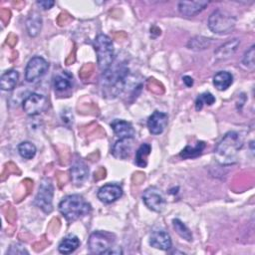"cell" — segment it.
Listing matches in <instances>:
<instances>
[{
    "label": "cell",
    "mask_w": 255,
    "mask_h": 255,
    "mask_svg": "<svg viewBox=\"0 0 255 255\" xmlns=\"http://www.w3.org/2000/svg\"><path fill=\"white\" fill-rule=\"evenodd\" d=\"M243 146V139L237 131H228L215 147V156L218 162L224 165L236 161L237 154Z\"/></svg>",
    "instance_id": "obj_1"
},
{
    "label": "cell",
    "mask_w": 255,
    "mask_h": 255,
    "mask_svg": "<svg viewBox=\"0 0 255 255\" xmlns=\"http://www.w3.org/2000/svg\"><path fill=\"white\" fill-rule=\"evenodd\" d=\"M59 210L68 221H75L90 214L92 207L85 198L79 194L66 196L59 203Z\"/></svg>",
    "instance_id": "obj_2"
},
{
    "label": "cell",
    "mask_w": 255,
    "mask_h": 255,
    "mask_svg": "<svg viewBox=\"0 0 255 255\" xmlns=\"http://www.w3.org/2000/svg\"><path fill=\"white\" fill-rule=\"evenodd\" d=\"M94 48L97 54L98 66L102 71H107L114 61V45L111 38L100 34L94 41Z\"/></svg>",
    "instance_id": "obj_3"
},
{
    "label": "cell",
    "mask_w": 255,
    "mask_h": 255,
    "mask_svg": "<svg viewBox=\"0 0 255 255\" xmlns=\"http://www.w3.org/2000/svg\"><path fill=\"white\" fill-rule=\"evenodd\" d=\"M235 18L226 11L217 9L208 18V27L215 34H227L235 27Z\"/></svg>",
    "instance_id": "obj_4"
},
{
    "label": "cell",
    "mask_w": 255,
    "mask_h": 255,
    "mask_svg": "<svg viewBox=\"0 0 255 255\" xmlns=\"http://www.w3.org/2000/svg\"><path fill=\"white\" fill-rule=\"evenodd\" d=\"M53 193L54 187L50 178H44L39 186L38 193L35 198V204L45 213H50L53 210Z\"/></svg>",
    "instance_id": "obj_5"
},
{
    "label": "cell",
    "mask_w": 255,
    "mask_h": 255,
    "mask_svg": "<svg viewBox=\"0 0 255 255\" xmlns=\"http://www.w3.org/2000/svg\"><path fill=\"white\" fill-rule=\"evenodd\" d=\"M114 240L112 236L106 232L95 231L90 235L88 245L91 253L94 254H107L111 250Z\"/></svg>",
    "instance_id": "obj_6"
},
{
    "label": "cell",
    "mask_w": 255,
    "mask_h": 255,
    "mask_svg": "<svg viewBox=\"0 0 255 255\" xmlns=\"http://www.w3.org/2000/svg\"><path fill=\"white\" fill-rule=\"evenodd\" d=\"M127 75L128 69L125 67H117L112 70L109 68L103 75V86H105V88L112 89L113 91H120V89L124 87Z\"/></svg>",
    "instance_id": "obj_7"
},
{
    "label": "cell",
    "mask_w": 255,
    "mask_h": 255,
    "mask_svg": "<svg viewBox=\"0 0 255 255\" xmlns=\"http://www.w3.org/2000/svg\"><path fill=\"white\" fill-rule=\"evenodd\" d=\"M142 200L145 206L154 212H161L166 205L162 192L154 186L145 189L142 194Z\"/></svg>",
    "instance_id": "obj_8"
},
{
    "label": "cell",
    "mask_w": 255,
    "mask_h": 255,
    "mask_svg": "<svg viewBox=\"0 0 255 255\" xmlns=\"http://www.w3.org/2000/svg\"><path fill=\"white\" fill-rule=\"evenodd\" d=\"M49 64L47 61L40 57L36 56L33 57L27 64L26 69H25V79L29 83L36 82L39 78H41L46 71L48 70Z\"/></svg>",
    "instance_id": "obj_9"
},
{
    "label": "cell",
    "mask_w": 255,
    "mask_h": 255,
    "mask_svg": "<svg viewBox=\"0 0 255 255\" xmlns=\"http://www.w3.org/2000/svg\"><path fill=\"white\" fill-rule=\"evenodd\" d=\"M47 105L48 101L44 95L32 93L23 101V110L27 115L33 117L41 114Z\"/></svg>",
    "instance_id": "obj_10"
},
{
    "label": "cell",
    "mask_w": 255,
    "mask_h": 255,
    "mask_svg": "<svg viewBox=\"0 0 255 255\" xmlns=\"http://www.w3.org/2000/svg\"><path fill=\"white\" fill-rule=\"evenodd\" d=\"M98 198L104 203H112L123 195V189L115 183H108L102 186L98 191Z\"/></svg>",
    "instance_id": "obj_11"
},
{
    "label": "cell",
    "mask_w": 255,
    "mask_h": 255,
    "mask_svg": "<svg viewBox=\"0 0 255 255\" xmlns=\"http://www.w3.org/2000/svg\"><path fill=\"white\" fill-rule=\"evenodd\" d=\"M167 114L159 111H155L147 120V128L152 134L161 133L167 125Z\"/></svg>",
    "instance_id": "obj_12"
},
{
    "label": "cell",
    "mask_w": 255,
    "mask_h": 255,
    "mask_svg": "<svg viewBox=\"0 0 255 255\" xmlns=\"http://www.w3.org/2000/svg\"><path fill=\"white\" fill-rule=\"evenodd\" d=\"M133 146V137L120 138L113 145L112 154L119 159H127L129 157Z\"/></svg>",
    "instance_id": "obj_13"
},
{
    "label": "cell",
    "mask_w": 255,
    "mask_h": 255,
    "mask_svg": "<svg viewBox=\"0 0 255 255\" xmlns=\"http://www.w3.org/2000/svg\"><path fill=\"white\" fill-rule=\"evenodd\" d=\"M149 245L160 250H168L171 247L169 234L163 229L153 230L149 236Z\"/></svg>",
    "instance_id": "obj_14"
},
{
    "label": "cell",
    "mask_w": 255,
    "mask_h": 255,
    "mask_svg": "<svg viewBox=\"0 0 255 255\" xmlns=\"http://www.w3.org/2000/svg\"><path fill=\"white\" fill-rule=\"evenodd\" d=\"M207 5V1H181L178 3V10L182 15L191 17L201 12Z\"/></svg>",
    "instance_id": "obj_15"
},
{
    "label": "cell",
    "mask_w": 255,
    "mask_h": 255,
    "mask_svg": "<svg viewBox=\"0 0 255 255\" xmlns=\"http://www.w3.org/2000/svg\"><path fill=\"white\" fill-rule=\"evenodd\" d=\"M71 180L75 185H82L89 176V168L83 161L75 162L70 169Z\"/></svg>",
    "instance_id": "obj_16"
},
{
    "label": "cell",
    "mask_w": 255,
    "mask_h": 255,
    "mask_svg": "<svg viewBox=\"0 0 255 255\" xmlns=\"http://www.w3.org/2000/svg\"><path fill=\"white\" fill-rule=\"evenodd\" d=\"M111 127L117 136L120 138L133 137L135 130L130 123L124 120H114Z\"/></svg>",
    "instance_id": "obj_17"
},
{
    "label": "cell",
    "mask_w": 255,
    "mask_h": 255,
    "mask_svg": "<svg viewBox=\"0 0 255 255\" xmlns=\"http://www.w3.org/2000/svg\"><path fill=\"white\" fill-rule=\"evenodd\" d=\"M19 80V73L16 70H9L2 74L0 78V87L3 91H12Z\"/></svg>",
    "instance_id": "obj_18"
},
{
    "label": "cell",
    "mask_w": 255,
    "mask_h": 255,
    "mask_svg": "<svg viewBox=\"0 0 255 255\" xmlns=\"http://www.w3.org/2000/svg\"><path fill=\"white\" fill-rule=\"evenodd\" d=\"M233 83V76L227 71H220L213 77V85L218 91L227 90Z\"/></svg>",
    "instance_id": "obj_19"
},
{
    "label": "cell",
    "mask_w": 255,
    "mask_h": 255,
    "mask_svg": "<svg viewBox=\"0 0 255 255\" xmlns=\"http://www.w3.org/2000/svg\"><path fill=\"white\" fill-rule=\"evenodd\" d=\"M80 246V240L75 235L65 237L59 244L58 250L62 254H71Z\"/></svg>",
    "instance_id": "obj_20"
},
{
    "label": "cell",
    "mask_w": 255,
    "mask_h": 255,
    "mask_svg": "<svg viewBox=\"0 0 255 255\" xmlns=\"http://www.w3.org/2000/svg\"><path fill=\"white\" fill-rule=\"evenodd\" d=\"M28 34L31 37H35L39 34L42 27V18L37 12H32L26 22Z\"/></svg>",
    "instance_id": "obj_21"
},
{
    "label": "cell",
    "mask_w": 255,
    "mask_h": 255,
    "mask_svg": "<svg viewBox=\"0 0 255 255\" xmlns=\"http://www.w3.org/2000/svg\"><path fill=\"white\" fill-rule=\"evenodd\" d=\"M205 148V142L204 141H197L195 145L190 146V145H186L179 153V155L182 158H194L199 156L203 149Z\"/></svg>",
    "instance_id": "obj_22"
},
{
    "label": "cell",
    "mask_w": 255,
    "mask_h": 255,
    "mask_svg": "<svg viewBox=\"0 0 255 255\" xmlns=\"http://www.w3.org/2000/svg\"><path fill=\"white\" fill-rule=\"evenodd\" d=\"M151 147L148 143H142L135 152L134 162L139 167H145L147 164V156L149 155Z\"/></svg>",
    "instance_id": "obj_23"
},
{
    "label": "cell",
    "mask_w": 255,
    "mask_h": 255,
    "mask_svg": "<svg viewBox=\"0 0 255 255\" xmlns=\"http://www.w3.org/2000/svg\"><path fill=\"white\" fill-rule=\"evenodd\" d=\"M239 46L238 39H233L227 43H225L223 46L219 47V49L216 51V54L218 57H230Z\"/></svg>",
    "instance_id": "obj_24"
},
{
    "label": "cell",
    "mask_w": 255,
    "mask_h": 255,
    "mask_svg": "<svg viewBox=\"0 0 255 255\" xmlns=\"http://www.w3.org/2000/svg\"><path fill=\"white\" fill-rule=\"evenodd\" d=\"M18 151L20 155L25 159H32L36 154V146L30 141H22L18 145Z\"/></svg>",
    "instance_id": "obj_25"
},
{
    "label": "cell",
    "mask_w": 255,
    "mask_h": 255,
    "mask_svg": "<svg viewBox=\"0 0 255 255\" xmlns=\"http://www.w3.org/2000/svg\"><path fill=\"white\" fill-rule=\"evenodd\" d=\"M172 224H173V227L176 231V233L183 239L187 240V241H191L192 240V234L190 232V230L187 228V226L182 222L180 221L179 219H173L172 220Z\"/></svg>",
    "instance_id": "obj_26"
},
{
    "label": "cell",
    "mask_w": 255,
    "mask_h": 255,
    "mask_svg": "<svg viewBox=\"0 0 255 255\" xmlns=\"http://www.w3.org/2000/svg\"><path fill=\"white\" fill-rule=\"evenodd\" d=\"M54 87L57 91H66L71 88V80L66 73L58 75L54 79Z\"/></svg>",
    "instance_id": "obj_27"
},
{
    "label": "cell",
    "mask_w": 255,
    "mask_h": 255,
    "mask_svg": "<svg viewBox=\"0 0 255 255\" xmlns=\"http://www.w3.org/2000/svg\"><path fill=\"white\" fill-rule=\"evenodd\" d=\"M215 102V98L212 94L210 93H203L198 95L195 101V109L196 111H200L203 107V105H208L211 106Z\"/></svg>",
    "instance_id": "obj_28"
},
{
    "label": "cell",
    "mask_w": 255,
    "mask_h": 255,
    "mask_svg": "<svg viewBox=\"0 0 255 255\" xmlns=\"http://www.w3.org/2000/svg\"><path fill=\"white\" fill-rule=\"evenodd\" d=\"M209 45L210 39L204 37H195L193 39H190V41L188 42V47L192 50H203L206 49Z\"/></svg>",
    "instance_id": "obj_29"
},
{
    "label": "cell",
    "mask_w": 255,
    "mask_h": 255,
    "mask_svg": "<svg viewBox=\"0 0 255 255\" xmlns=\"http://www.w3.org/2000/svg\"><path fill=\"white\" fill-rule=\"evenodd\" d=\"M242 63L243 65L249 69V70H253L254 69V45H252L244 54V57H243V60H242Z\"/></svg>",
    "instance_id": "obj_30"
},
{
    "label": "cell",
    "mask_w": 255,
    "mask_h": 255,
    "mask_svg": "<svg viewBox=\"0 0 255 255\" xmlns=\"http://www.w3.org/2000/svg\"><path fill=\"white\" fill-rule=\"evenodd\" d=\"M7 254H29V252L20 244H15L10 247V249L7 251Z\"/></svg>",
    "instance_id": "obj_31"
},
{
    "label": "cell",
    "mask_w": 255,
    "mask_h": 255,
    "mask_svg": "<svg viewBox=\"0 0 255 255\" xmlns=\"http://www.w3.org/2000/svg\"><path fill=\"white\" fill-rule=\"evenodd\" d=\"M55 4L54 1H50V0H45V1H37V5L40 6L42 9L47 10L52 8V6Z\"/></svg>",
    "instance_id": "obj_32"
},
{
    "label": "cell",
    "mask_w": 255,
    "mask_h": 255,
    "mask_svg": "<svg viewBox=\"0 0 255 255\" xmlns=\"http://www.w3.org/2000/svg\"><path fill=\"white\" fill-rule=\"evenodd\" d=\"M182 80H183V83H184L187 87H191V86L193 85V80H192V78L189 77V76H184V77L182 78Z\"/></svg>",
    "instance_id": "obj_33"
}]
</instances>
